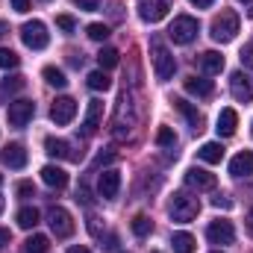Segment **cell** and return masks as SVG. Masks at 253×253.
<instances>
[{"instance_id": "36", "label": "cell", "mask_w": 253, "mask_h": 253, "mask_svg": "<svg viewBox=\"0 0 253 253\" xmlns=\"http://www.w3.org/2000/svg\"><path fill=\"white\" fill-rule=\"evenodd\" d=\"M239 56H242V65L253 71V42H248V44L242 47V53H239Z\"/></svg>"}, {"instance_id": "4", "label": "cell", "mask_w": 253, "mask_h": 253, "mask_svg": "<svg viewBox=\"0 0 253 253\" xmlns=\"http://www.w3.org/2000/svg\"><path fill=\"white\" fill-rule=\"evenodd\" d=\"M197 21L191 18V15H177L174 18V24L168 27V39L174 42V44H191L194 39H197Z\"/></svg>"}, {"instance_id": "9", "label": "cell", "mask_w": 253, "mask_h": 253, "mask_svg": "<svg viewBox=\"0 0 253 253\" xmlns=\"http://www.w3.org/2000/svg\"><path fill=\"white\" fill-rule=\"evenodd\" d=\"M230 91H233V97L242 100V103L253 100V77L245 74V71H236V74L230 77Z\"/></svg>"}, {"instance_id": "14", "label": "cell", "mask_w": 253, "mask_h": 253, "mask_svg": "<svg viewBox=\"0 0 253 253\" xmlns=\"http://www.w3.org/2000/svg\"><path fill=\"white\" fill-rule=\"evenodd\" d=\"M174 109H177V112H180V115L189 121V126L194 129V132H200V129H203V115H200V112L191 106L189 100H183V97H174Z\"/></svg>"}, {"instance_id": "31", "label": "cell", "mask_w": 253, "mask_h": 253, "mask_svg": "<svg viewBox=\"0 0 253 253\" xmlns=\"http://www.w3.org/2000/svg\"><path fill=\"white\" fill-rule=\"evenodd\" d=\"M156 144H159V147H174V144H177L174 129H171V126H159V132H156Z\"/></svg>"}, {"instance_id": "21", "label": "cell", "mask_w": 253, "mask_h": 253, "mask_svg": "<svg viewBox=\"0 0 253 253\" xmlns=\"http://www.w3.org/2000/svg\"><path fill=\"white\" fill-rule=\"evenodd\" d=\"M236 126H239V115H236V109H221V115H218V135H224V138H230L233 132H236Z\"/></svg>"}, {"instance_id": "33", "label": "cell", "mask_w": 253, "mask_h": 253, "mask_svg": "<svg viewBox=\"0 0 253 253\" xmlns=\"http://www.w3.org/2000/svg\"><path fill=\"white\" fill-rule=\"evenodd\" d=\"M18 62H21V59H18V53H15V50L0 47V68H6V71H9V68H18Z\"/></svg>"}, {"instance_id": "42", "label": "cell", "mask_w": 253, "mask_h": 253, "mask_svg": "<svg viewBox=\"0 0 253 253\" xmlns=\"http://www.w3.org/2000/svg\"><path fill=\"white\" fill-rule=\"evenodd\" d=\"M9 242H12V233H9L6 227H0V248H6Z\"/></svg>"}, {"instance_id": "24", "label": "cell", "mask_w": 253, "mask_h": 253, "mask_svg": "<svg viewBox=\"0 0 253 253\" xmlns=\"http://www.w3.org/2000/svg\"><path fill=\"white\" fill-rule=\"evenodd\" d=\"M39 209L36 206H24V209H18V215H15V221H18V227H24V230H33L36 224H39Z\"/></svg>"}, {"instance_id": "38", "label": "cell", "mask_w": 253, "mask_h": 253, "mask_svg": "<svg viewBox=\"0 0 253 253\" xmlns=\"http://www.w3.org/2000/svg\"><path fill=\"white\" fill-rule=\"evenodd\" d=\"M74 6H80L83 12H94L100 6V0H74Z\"/></svg>"}, {"instance_id": "47", "label": "cell", "mask_w": 253, "mask_h": 253, "mask_svg": "<svg viewBox=\"0 0 253 253\" xmlns=\"http://www.w3.org/2000/svg\"><path fill=\"white\" fill-rule=\"evenodd\" d=\"M0 212H3V197H0Z\"/></svg>"}, {"instance_id": "8", "label": "cell", "mask_w": 253, "mask_h": 253, "mask_svg": "<svg viewBox=\"0 0 253 253\" xmlns=\"http://www.w3.org/2000/svg\"><path fill=\"white\" fill-rule=\"evenodd\" d=\"M74 115H77V100H74V97H56V100H53V106H50L53 124H59V126L71 124Z\"/></svg>"}, {"instance_id": "5", "label": "cell", "mask_w": 253, "mask_h": 253, "mask_svg": "<svg viewBox=\"0 0 253 253\" xmlns=\"http://www.w3.org/2000/svg\"><path fill=\"white\" fill-rule=\"evenodd\" d=\"M21 39H24V44L30 50H44L47 42H50V33H47V27L42 21H27L21 27Z\"/></svg>"}, {"instance_id": "41", "label": "cell", "mask_w": 253, "mask_h": 253, "mask_svg": "<svg viewBox=\"0 0 253 253\" xmlns=\"http://www.w3.org/2000/svg\"><path fill=\"white\" fill-rule=\"evenodd\" d=\"M12 9H15V12H21V15H24V12H30V9H33V6H30V0H12Z\"/></svg>"}, {"instance_id": "46", "label": "cell", "mask_w": 253, "mask_h": 253, "mask_svg": "<svg viewBox=\"0 0 253 253\" xmlns=\"http://www.w3.org/2000/svg\"><path fill=\"white\" fill-rule=\"evenodd\" d=\"M0 36H6V24H0Z\"/></svg>"}, {"instance_id": "43", "label": "cell", "mask_w": 253, "mask_h": 253, "mask_svg": "<svg viewBox=\"0 0 253 253\" xmlns=\"http://www.w3.org/2000/svg\"><path fill=\"white\" fill-rule=\"evenodd\" d=\"M189 3H191V6H197V9H209L215 0H189Z\"/></svg>"}, {"instance_id": "7", "label": "cell", "mask_w": 253, "mask_h": 253, "mask_svg": "<svg viewBox=\"0 0 253 253\" xmlns=\"http://www.w3.org/2000/svg\"><path fill=\"white\" fill-rule=\"evenodd\" d=\"M33 115H36V103H33V100H15V103H9V109H6L9 126H18V129L30 124Z\"/></svg>"}, {"instance_id": "25", "label": "cell", "mask_w": 253, "mask_h": 253, "mask_svg": "<svg viewBox=\"0 0 253 253\" xmlns=\"http://www.w3.org/2000/svg\"><path fill=\"white\" fill-rule=\"evenodd\" d=\"M171 245H174V253H194V236L191 233H174Z\"/></svg>"}, {"instance_id": "23", "label": "cell", "mask_w": 253, "mask_h": 253, "mask_svg": "<svg viewBox=\"0 0 253 253\" xmlns=\"http://www.w3.org/2000/svg\"><path fill=\"white\" fill-rule=\"evenodd\" d=\"M197 156H200L203 162H209V165H215V162H221V159H224V147H221L218 141H206V144H200V150H197Z\"/></svg>"}, {"instance_id": "48", "label": "cell", "mask_w": 253, "mask_h": 253, "mask_svg": "<svg viewBox=\"0 0 253 253\" xmlns=\"http://www.w3.org/2000/svg\"><path fill=\"white\" fill-rule=\"evenodd\" d=\"M242 3H251V0H242Z\"/></svg>"}, {"instance_id": "29", "label": "cell", "mask_w": 253, "mask_h": 253, "mask_svg": "<svg viewBox=\"0 0 253 253\" xmlns=\"http://www.w3.org/2000/svg\"><path fill=\"white\" fill-rule=\"evenodd\" d=\"M42 74H44V80H47V83H50L53 88H65V85H68V80H65V74L59 71V68H53V65H47V68H44Z\"/></svg>"}, {"instance_id": "3", "label": "cell", "mask_w": 253, "mask_h": 253, "mask_svg": "<svg viewBox=\"0 0 253 253\" xmlns=\"http://www.w3.org/2000/svg\"><path fill=\"white\" fill-rule=\"evenodd\" d=\"M150 53H153V74H156V80L159 83H168L171 77H174V71H177V59L171 56V50L162 44V42H150Z\"/></svg>"}, {"instance_id": "12", "label": "cell", "mask_w": 253, "mask_h": 253, "mask_svg": "<svg viewBox=\"0 0 253 253\" xmlns=\"http://www.w3.org/2000/svg\"><path fill=\"white\" fill-rule=\"evenodd\" d=\"M118 189H121V174L118 171H103L100 174V180H97V194L103 197V200H112L115 194H118Z\"/></svg>"}, {"instance_id": "19", "label": "cell", "mask_w": 253, "mask_h": 253, "mask_svg": "<svg viewBox=\"0 0 253 253\" xmlns=\"http://www.w3.org/2000/svg\"><path fill=\"white\" fill-rule=\"evenodd\" d=\"M183 85H186V91H189V94H194V97H209V94L215 91L212 80H206V77H189Z\"/></svg>"}, {"instance_id": "50", "label": "cell", "mask_w": 253, "mask_h": 253, "mask_svg": "<svg viewBox=\"0 0 253 253\" xmlns=\"http://www.w3.org/2000/svg\"><path fill=\"white\" fill-rule=\"evenodd\" d=\"M0 183H3V177H0Z\"/></svg>"}, {"instance_id": "16", "label": "cell", "mask_w": 253, "mask_h": 253, "mask_svg": "<svg viewBox=\"0 0 253 253\" xmlns=\"http://www.w3.org/2000/svg\"><path fill=\"white\" fill-rule=\"evenodd\" d=\"M0 159H3V165H9V168H24L27 165V150H24V144H6L3 147V153H0Z\"/></svg>"}, {"instance_id": "45", "label": "cell", "mask_w": 253, "mask_h": 253, "mask_svg": "<svg viewBox=\"0 0 253 253\" xmlns=\"http://www.w3.org/2000/svg\"><path fill=\"white\" fill-rule=\"evenodd\" d=\"M248 227H251V233H253V209L248 212Z\"/></svg>"}, {"instance_id": "6", "label": "cell", "mask_w": 253, "mask_h": 253, "mask_svg": "<svg viewBox=\"0 0 253 253\" xmlns=\"http://www.w3.org/2000/svg\"><path fill=\"white\" fill-rule=\"evenodd\" d=\"M47 224H50L56 239H68L74 233V218L68 215V209H62V206H50L47 209Z\"/></svg>"}, {"instance_id": "11", "label": "cell", "mask_w": 253, "mask_h": 253, "mask_svg": "<svg viewBox=\"0 0 253 253\" xmlns=\"http://www.w3.org/2000/svg\"><path fill=\"white\" fill-rule=\"evenodd\" d=\"M206 239H209L212 245H233L236 230H233L230 221H212V224L206 227Z\"/></svg>"}, {"instance_id": "10", "label": "cell", "mask_w": 253, "mask_h": 253, "mask_svg": "<svg viewBox=\"0 0 253 253\" xmlns=\"http://www.w3.org/2000/svg\"><path fill=\"white\" fill-rule=\"evenodd\" d=\"M168 9H171V0H144V3H138V15H141V21H147V24L162 21V18L168 15Z\"/></svg>"}, {"instance_id": "1", "label": "cell", "mask_w": 253, "mask_h": 253, "mask_svg": "<svg viewBox=\"0 0 253 253\" xmlns=\"http://www.w3.org/2000/svg\"><path fill=\"white\" fill-rule=\"evenodd\" d=\"M197 212H200V200L191 197L189 191H174V194H171V200H168V215H171V221L189 224V221L197 218Z\"/></svg>"}, {"instance_id": "17", "label": "cell", "mask_w": 253, "mask_h": 253, "mask_svg": "<svg viewBox=\"0 0 253 253\" xmlns=\"http://www.w3.org/2000/svg\"><path fill=\"white\" fill-rule=\"evenodd\" d=\"M186 186L191 189H215V174H209V171H203V168H189L186 171Z\"/></svg>"}, {"instance_id": "49", "label": "cell", "mask_w": 253, "mask_h": 253, "mask_svg": "<svg viewBox=\"0 0 253 253\" xmlns=\"http://www.w3.org/2000/svg\"><path fill=\"white\" fill-rule=\"evenodd\" d=\"M212 253H221V251H212Z\"/></svg>"}, {"instance_id": "51", "label": "cell", "mask_w": 253, "mask_h": 253, "mask_svg": "<svg viewBox=\"0 0 253 253\" xmlns=\"http://www.w3.org/2000/svg\"><path fill=\"white\" fill-rule=\"evenodd\" d=\"M251 132H253V126H251Z\"/></svg>"}, {"instance_id": "13", "label": "cell", "mask_w": 253, "mask_h": 253, "mask_svg": "<svg viewBox=\"0 0 253 253\" xmlns=\"http://www.w3.org/2000/svg\"><path fill=\"white\" fill-rule=\"evenodd\" d=\"M100 121H103V100H91L88 112H85V121H83V135H94Z\"/></svg>"}, {"instance_id": "18", "label": "cell", "mask_w": 253, "mask_h": 253, "mask_svg": "<svg viewBox=\"0 0 253 253\" xmlns=\"http://www.w3.org/2000/svg\"><path fill=\"white\" fill-rule=\"evenodd\" d=\"M197 65H200L203 74L212 77V74H221V71H224V56H221L218 50H206V53L197 56Z\"/></svg>"}, {"instance_id": "35", "label": "cell", "mask_w": 253, "mask_h": 253, "mask_svg": "<svg viewBox=\"0 0 253 253\" xmlns=\"http://www.w3.org/2000/svg\"><path fill=\"white\" fill-rule=\"evenodd\" d=\"M18 197H21V200H30V197H36V186H33V183H18Z\"/></svg>"}, {"instance_id": "30", "label": "cell", "mask_w": 253, "mask_h": 253, "mask_svg": "<svg viewBox=\"0 0 253 253\" xmlns=\"http://www.w3.org/2000/svg\"><path fill=\"white\" fill-rule=\"evenodd\" d=\"M150 230H153V221H150L147 215H135V218H132V233H135L138 239L150 236Z\"/></svg>"}, {"instance_id": "27", "label": "cell", "mask_w": 253, "mask_h": 253, "mask_svg": "<svg viewBox=\"0 0 253 253\" xmlns=\"http://www.w3.org/2000/svg\"><path fill=\"white\" fill-rule=\"evenodd\" d=\"M85 83H88V88L91 91H106L112 83H109V77H106V71H91L88 77H85Z\"/></svg>"}, {"instance_id": "39", "label": "cell", "mask_w": 253, "mask_h": 253, "mask_svg": "<svg viewBox=\"0 0 253 253\" xmlns=\"http://www.w3.org/2000/svg\"><path fill=\"white\" fill-rule=\"evenodd\" d=\"M112 159H115V150H106V153H100V156L94 159V165H97V168H103V165H109Z\"/></svg>"}, {"instance_id": "20", "label": "cell", "mask_w": 253, "mask_h": 253, "mask_svg": "<svg viewBox=\"0 0 253 253\" xmlns=\"http://www.w3.org/2000/svg\"><path fill=\"white\" fill-rule=\"evenodd\" d=\"M44 150L53 159H77V153H71V144L62 138H44Z\"/></svg>"}, {"instance_id": "26", "label": "cell", "mask_w": 253, "mask_h": 253, "mask_svg": "<svg viewBox=\"0 0 253 253\" xmlns=\"http://www.w3.org/2000/svg\"><path fill=\"white\" fill-rule=\"evenodd\" d=\"M50 248V242H47V236H42V233H33L27 242H24V253H44Z\"/></svg>"}, {"instance_id": "34", "label": "cell", "mask_w": 253, "mask_h": 253, "mask_svg": "<svg viewBox=\"0 0 253 253\" xmlns=\"http://www.w3.org/2000/svg\"><path fill=\"white\" fill-rule=\"evenodd\" d=\"M56 27H59L62 33H74V27H77V21H74L71 15H59V18H56Z\"/></svg>"}, {"instance_id": "32", "label": "cell", "mask_w": 253, "mask_h": 253, "mask_svg": "<svg viewBox=\"0 0 253 253\" xmlns=\"http://www.w3.org/2000/svg\"><path fill=\"white\" fill-rule=\"evenodd\" d=\"M85 33H88V39H94V42L109 39V27H106V24H88V27H85Z\"/></svg>"}, {"instance_id": "37", "label": "cell", "mask_w": 253, "mask_h": 253, "mask_svg": "<svg viewBox=\"0 0 253 253\" xmlns=\"http://www.w3.org/2000/svg\"><path fill=\"white\" fill-rule=\"evenodd\" d=\"M24 88V77H9L3 83V91H21Z\"/></svg>"}, {"instance_id": "2", "label": "cell", "mask_w": 253, "mask_h": 253, "mask_svg": "<svg viewBox=\"0 0 253 253\" xmlns=\"http://www.w3.org/2000/svg\"><path fill=\"white\" fill-rule=\"evenodd\" d=\"M239 15L236 12H230V9H224L221 15H215V21H212V27H209V36L218 42V44H227V42H233L236 39V33H239Z\"/></svg>"}, {"instance_id": "15", "label": "cell", "mask_w": 253, "mask_h": 253, "mask_svg": "<svg viewBox=\"0 0 253 253\" xmlns=\"http://www.w3.org/2000/svg\"><path fill=\"white\" fill-rule=\"evenodd\" d=\"M230 174L233 177H251L253 174V150H242L230 159Z\"/></svg>"}, {"instance_id": "44", "label": "cell", "mask_w": 253, "mask_h": 253, "mask_svg": "<svg viewBox=\"0 0 253 253\" xmlns=\"http://www.w3.org/2000/svg\"><path fill=\"white\" fill-rule=\"evenodd\" d=\"M68 253H91L88 248H83V245H74V248H68Z\"/></svg>"}, {"instance_id": "28", "label": "cell", "mask_w": 253, "mask_h": 253, "mask_svg": "<svg viewBox=\"0 0 253 253\" xmlns=\"http://www.w3.org/2000/svg\"><path fill=\"white\" fill-rule=\"evenodd\" d=\"M97 65H100V71L115 68V65H118V50H115V47H103V50L97 53Z\"/></svg>"}, {"instance_id": "22", "label": "cell", "mask_w": 253, "mask_h": 253, "mask_svg": "<svg viewBox=\"0 0 253 253\" xmlns=\"http://www.w3.org/2000/svg\"><path fill=\"white\" fill-rule=\"evenodd\" d=\"M42 180H44L50 189H65V186H68V174H65L62 168H56V165H44V168H42Z\"/></svg>"}, {"instance_id": "40", "label": "cell", "mask_w": 253, "mask_h": 253, "mask_svg": "<svg viewBox=\"0 0 253 253\" xmlns=\"http://www.w3.org/2000/svg\"><path fill=\"white\" fill-rule=\"evenodd\" d=\"M212 203H215V206H218V209H230V206H233V200H230V197H227V194H218V197H215V200H212Z\"/></svg>"}]
</instances>
